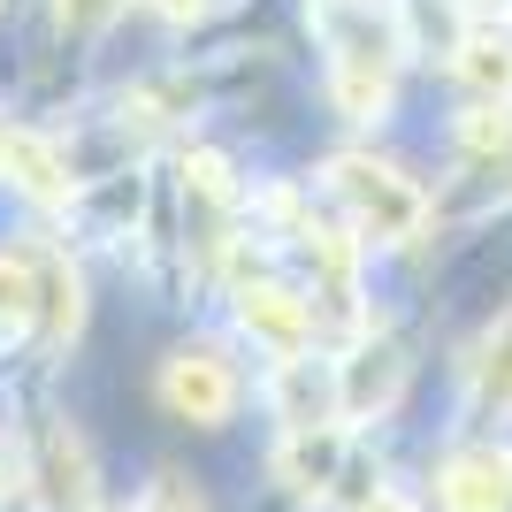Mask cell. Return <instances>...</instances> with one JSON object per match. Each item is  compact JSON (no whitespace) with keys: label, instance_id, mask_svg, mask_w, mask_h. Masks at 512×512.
<instances>
[{"label":"cell","instance_id":"obj_1","mask_svg":"<svg viewBox=\"0 0 512 512\" xmlns=\"http://www.w3.org/2000/svg\"><path fill=\"white\" fill-rule=\"evenodd\" d=\"M329 192L352 207V222H360V237H375V245H406L413 230H421L428 199L413 192L398 169H383V161H367V153H337L329 161Z\"/></svg>","mask_w":512,"mask_h":512},{"label":"cell","instance_id":"obj_2","mask_svg":"<svg viewBox=\"0 0 512 512\" xmlns=\"http://www.w3.org/2000/svg\"><path fill=\"white\" fill-rule=\"evenodd\" d=\"M161 406H169L176 421H199V428L230 421V406H237L230 360H222L214 344H184V352H169V360H161Z\"/></svg>","mask_w":512,"mask_h":512},{"label":"cell","instance_id":"obj_3","mask_svg":"<svg viewBox=\"0 0 512 512\" xmlns=\"http://www.w3.org/2000/svg\"><path fill=\"white\" fill-rule=\"evenodd\" d=\"M237 321H245V337H260L276 352V367L306 360V344H314V306L299 291H283V283H245L237 291Z\"/></svg>","mask_w":512,"mask_h":512},{"label":"cell","instance_id":"obj_4","mask_svg":"<svg viewBox=\"0 0 512 512\" xmlns=\"http://www.w3.org/2000/svg\"><path fill=\"white\" fill-rule=\"evenodd\" d=\"M92 451L69 421H54L39 436V505L46 512H92Z\"/></svg>","mask_w":512,"mask_h":512},{"label":"cell","instance_id":"obj_5","mask_svg":"<svg viewBox=\"0 0 512 512\" xmlns=\"http://www.w3.org/2000/svg\"><path fill=\"white\" fill-rule=\"evenodd\" d=\"M451 512H512V451H459L436 474Z\"/></svg>","mask_w":512,"mask_h":512},{"label":"cell","instance_id":"obj_6","mask_svg":"<svg viewBox=\"0 0 512 512\" xmlns=\"http://www.w3.org/2000/svg\"><path fill=\"white\" fill-rule=\"evenodd\" d=\"M337 467H344V436H337V428H283L276 482L291 497H321L329 482H337Z\"/></svg>","mask_w":512,"mask_h":512},{"label":"cell","instance_id":"obj_7","mask_svg":"<svg viewBox=\"0 0 512 512\" xmlns=\"http://www.w3.org/2000/svg\"><path fill=\"white\" fill-rule=\"evenodd\" d=\"M398 383H406L398 344H367V352H352V367L337 375V406H344V421H375V413L398 398Z\"/></svg>","mask_w":512,"mask_h":512},{"label":"cell","instance_id":"obj_8","mask_svg":"<svg viewBox=\"0 0 512 512\" xmlns=\"http://www.w3.org/2000/svg\"><path fill=\"white\" fill-rule=\"evenodd\" d=\"M276 413H283V428H329V413H344V406H337V383L314 375V360H283L276 367Z\"/></svg>","mask_w":512,"mask_h":512},{"label":"cell","instance_id":"obj_9","mask_svg":"<svg viewBox=\"0 0 512 512\" xmlns=\"http://www.w3.org/2000/svg\"><path fill=\"white\" fill-rule=\"evenodd\" d=\"M0 176H16L31 199H69V176H62V153L31 138V130H0Z\"/></svg>","mask_w":512,"mask_h":512},{"label":"cell","instance_id":"obj_10","mask_svg":"<svg viewBox=\"0 0 512 512\" xmlns=\"http://www.w3.org/2000/svg\"><path fill=\"white\" fill-rule=\"evenodd\" d=\"M31 268H39V321H46V337L69 344V337H77V321H85V291H77V268H69L62 253H39Z\"/></svg>","mask_w":512,"mask_h":512},{"label":"cell","instance_id":"obj_11","mask_svg":"<svg viewBox=\"0 0 512 512\" xmlns=\"http://www.w3.org/2000/svg\"><path fill=\"white\" fill-rule=\"evenodd\" d=\"M474 406L482 413H512V314L474 344Z\"/></svg>","mask_w":512,"mask_h":512},{"label":"cell","instance_id":"obj_12","mask_svg":"<svg viewBox=\"0 0 512 512\" xmlns=\"http://www.w3.org/2000/svg\"><path fill=\"white\" fill-rule=\"evenodd\" d=\"M31 321H39V268L0 260V337H23Z\"/></svg>","mask_w":512,"mask_h":512},{"label":"cell","instance_id":"obj_13","mask_svg":"<svg viewBox=\"0 0 512 512\" xmlns=\"http://www.w3.org/2000/svg\"><path fill=\"white\" fill-rule=\"evenodd\" d=\"M459 77L482 92H512V39H490V31H474L459 46Z\"/></svg>","mask_w":512,"mask_h":512},{"label":"cell","instance_id":"obj_14","mask_svg":"<svg viewBox=\"0 0 512 512\" xmlns=\"http://www.w3.org/2000/svg\"><path fill=\"white\" fill-rule=\"evenodd\" d=\"M459 146L467 153H512V107L505 100H482L459 115Z\"/></svg>","mask_w":512,"mask_h":512},{"label":"cell","instance_id":"obj_15","mask_svg":"<svg viewBox=\"0 0 512 512\" xmlns=\"http://www.w3.org/2000/svg\"><path fill=\"white\" fill-rule=\"evenodd\" d=\"M138 512H207V505H199L192 490H176V482H161V490H146V505H138Z\"/></svg>","mask_w":512,"mask_h":512},{"label":"cell","instance_id":"obj_16","mask_svg":"<svg viewBox=\"0 0 512 512\" xmlns=\"http://www.w3.org/2000/svg\"><path fill=\"white\" fill-rule=\"evenodd\" d=\"M107 8H115V0H62V23H77V31H92V23H100Z\"/></svg>","mask_w":512,"mask_h":512},{"label":"cell","instance_id":"obj_17","mask_svg":"<svg viewBox=\"0 0 512 512\" xmlns=\"http://www.w3.org/2000/svg\"><path fill=\"white\" fill-rule=\"evenodd\" d=\"M153 16H169V23H192V16H207V0H146Z\"/></svg>","mask_w":512,"mask_h":512},{"label":"cell","instance_id":"obj_18","mask_svg":"<svg viewBox=\"0 0 512 512\" xmlns=\"http://www.w3.org/2000/svg\"><path fill=\"white\" fill-rule=\"evenodd\" d=\"M352 512H421V505H413V497H398V490H375V497H360Z\"/></svg>","mask_w":512,"mask_h":512},{"label":"cell","instance_id":"obj_19","mask_svg":"<svg viewBox=\"0 0 512 512\" xmlns=\"http://www.w3.org/2000/svg\"><path fill=\"white\" fill-rule=\"evenodd\" d=\"M467 8H512V0H467Z\"/></svg>","mask_w":512,"mask_h":512},{"label":"cell","instance_id":"obj_20","mask_svg":"<svg viewBox=\"0 0 512 512\" xmlns=\"http://www.w3.org/2000/svg\"><path fill=\"white\" fill-rule=\"evenodd\" d=\"M0 490H8V482H0Z\"/></svg>","mask_w":512,"mask_h":512}]
</instances>
